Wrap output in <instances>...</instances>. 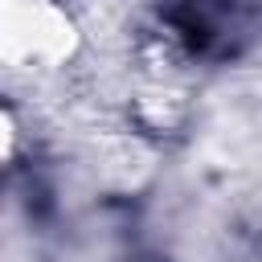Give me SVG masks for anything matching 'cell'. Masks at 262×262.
Masks as SVG:
<instances>
[{
  "label": "cell",
  "instance_id": "6da1fadb",
  "mask_svg": "<svg viewBox=\"0 0 262 262\" xmlns=\"http://www.w3.org/2000/svg\"><path fill=\"white\" fill-rule=\"evenodd\" d=\"M78 53V25L57 0H0V74L49 78Z\"/></svg>",
  "mask_w": 262,
  "mask_h": 262
},
{
  "label": "cell",
  "instance_id": "7a4b0ae2",
  "mask_svg": "<svg viewBox=\"0 0 262 262\" xmlns=\"http://www.w3.org/2000/svg\"><path fill=\"white\" fill-rule=\"evenodd\" d=\"M12 151H16V123H12V111L0 102V168L12 160Z\"/></svg>",
  "mask_w": 262,
  "mask_h": 262
}]
</instances>
